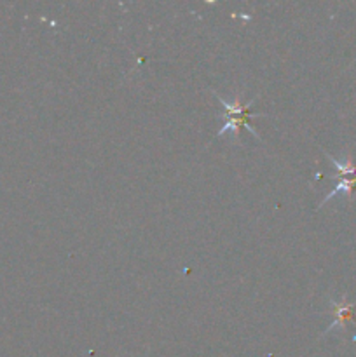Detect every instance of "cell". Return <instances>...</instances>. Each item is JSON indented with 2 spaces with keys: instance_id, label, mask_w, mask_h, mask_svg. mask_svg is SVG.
<instances>
[{
  "instance_id": "6da1fadb",
  "label": "cell",
  "mask_w": 356,
  "mask_h": 357,
  "mask_svg": "<svg viewBox=\"0 0 356 357\" xmlns=\"http://www.w3.org/2000/svg\"><path fill=\"white\" fill-rule=\"evenodd\" d=\"M213 94H215L216 100H218L220 105L223 107V112H225V124L218 129V132L215 135V138H220V136L225 135L227 131H232L234 135H236V138H239V129L244 128V129H248V132H250V135H253L255 138L260 139L258 132L250 126V119L262 117V115H264V114H257V112H250V107L255 103V98L253 100L248 101V105H241L239 98H236L232 103H229V101L223 100L220 94H216L215 91H213Z\"/></svg>"
},
{
  "instance_id": "7a4b0ae2",
  "label": "cell",
  "mask_w": 356,
  "mask_h": 357,
  "mask_svg": "<svg viewBox=\"0 0 356 357\" xmlns=\"http://www.w3.org/2000/svg\"><path fill=\"white\" fill-rule=\"evenodd\" d=\"M323 153L325 157H327V159L335 166V171H337V173L334 174V178H337L339 181H337V187H335L334 190H332L330 194H328L327 197L318 204V209L323 208V206L327 204L330 199H334L337 194H346L349 199H353V190H356V164L353 162L349 157L346 162H339V160L335 159V157H332V153H328L327 150H323Z\"/></svg>"
},
{
  "instance_id": "3957f363",
  "label": "cell",
  "mask_w": 356,
  "mask_h": 357,
  "mask_svg": "<svg viewBox=\"0 0 356 357\" xmlns=\"http://www.w3.org/2000/svg\"><path fill=\"white\" fill-rule=\"evenodd\" d=\"M330 305H332V310H334V321H332L330 326L323 331V337L327 333H330V331L337 326L346 328L349 323H353L356 326V317L355 314H353V310H355L356 307V302L349 303L348 300H346V296H342L341 302H337V300H330Z\"/></svg>"
},
{
  "instance_id": "277c9868",
  "label": "cell",
  "mask_w": 356,
  "mask_h": 357,
  "mask_svg": "<svg viewBox=\"0 0 356 357\" xmlns=\"http://www.w3.org/2000/svg\"><path fill=\"white\" fill-rule=\"evenodd\" d=\"M355 61H356V59H355Z\"/></svg>"
}]
</instances>
